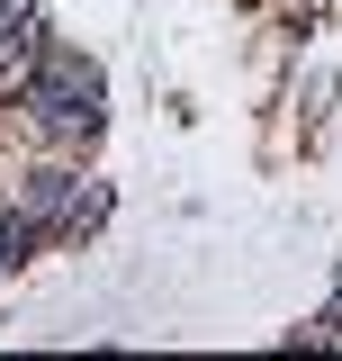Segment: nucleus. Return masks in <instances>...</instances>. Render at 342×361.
Wrapping results in <instances>:
<instances>
[{
    "label": "nucleus",
    "mask_w": 342,
    "mask_h": 361,
    "mask_svg": "<svg viewBox=\"0 0 342 361\" xmlns=\"http://www.w3.org/2000/svg\"><path fill=\"white\" fill-rule=\"evenodd\" d=\"M9 127L27 135L37 154H90L99 145V127H108V73L90 63L82 45H45L37 73H27V90L9 99Z\"/></svg>",
    "instance_id": "nucleus-1"
},
{
    "label": "nucleus",
    "mask_w": 342,
    "mask_h": 361,
    "mask_svg": "<svg viewBox=\"0 0 342 361\" xmlns=\"http://www.w3.org/2000/svg\"><path fill=\"white\" fill-rule=\"evenodd\" d=\"M9 208L37 226L45 244H82V235H99V226H108L118 190L90 172L82 154H37L27 172H9Z\"/></svg>",
    "instance_id": "nucleus-2"
},
{
    "label": "nucleus",
    "mask_w": 342,
    "mask_h": 361,
    "mask_svg": "<svg viewBox=\"0 0 342 361\" xmlns=\"http://www.w3.org/2000/svg\"><path fill=\"white\" fill-rule=\"evenodd\" d=\"M37 253H45V235H37V226H27V217H18L9 199H0V280H9V271H18V262H37Z\"/></svg>",
    "instance_id": "nucleus-3"
}]
</instances>
